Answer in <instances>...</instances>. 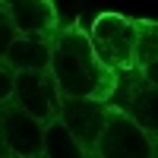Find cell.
Returning <instances> with one entry per match:
<instances>
[{"label":"cell","mask_w":158,"mask_h":158,"mask_svg":"<svg viewBox=\"0 0 158 158\" xmlns=\"http://www.w3.org/2000/svg\"><path fill=\"white\" fill-rule=\"evenodd\" d=\"M19 35H57L60 16L51 0H3Z\"/></svg>","instance_id":"9"},{"label":"cell","mask_w":158,"mask_h":158,"mask_svg":"<svg viewBox=\"0 0 158 158\" xmlns=\"http://www.w3.org/2000/svg\"><path fill=\"white\" fill-rule=\"evenodd\" d=\"M51 60H54V35H19L10 51L0 54V63L13 67L16 73L51 70Z\"/></svg>","instance_id":"8"},{"label":"cell","mask_w":158,"mask_h":158,"mask_svg":"<svg viewBox=\"0 0 158 158\" xmlns=\"http://www.w3.org/2000/svg\"><path fill=\"white\" fill-rule=\"evenodd\" d=\"M48 158H92V155L70 136V130L57 117L54 123H48Z\"/></svg>","instance_id":"11"},{"label":"cell","mask_w":158,"mask_h":158,"mask_svg":"<svg viewBox=\"0 0 158 158\" xmlns=\"http://www.w3.org/2000/svg\"><path fill=\"white\" fill-rule=\"evenodd\" d=\"M10 101L48 127V123H54L57 117H60V101H63V95H60V89H57L54 73H51V70H41V73H16Z\"/></svg>","instance_id":"6"},{"label":"cell","mask_w":158,"mask_h":158,"mask_svg":"<svg viewBox=\"0 0 158 158\" xmlns=\"http://www.w3.org/2000/svg\"><path fill=\"white\" fill-rule=\"evenodd\" d=\"M13 82H16V70L6 67V63H0V104L10 101V95H13Z\"/></svg>","instance_id":"13"},{"label":"cell","mask_w":158,"mask_h":158,"mask_svg":"<svg viewBox=\"0 0 158 158\" xmlns=\"http://www.w3.org/2000/svg\"><path fill=\"white\" fill-rule=\"evenodd\" d=\"M155 155H158V139L149 136L127 114L111 108L108 127H104L92 158H155Z\"/></svg>","instance_id":"5"},{"label":"cell","mask_w":158,"mask_h":158,"mask_svg":"<svg viewBox=\"0 0 158 158\" xmlns=\"http://www.w3.org/2000/svg\"><path fill=\"white\" fill-rule=\"evenodd\" d=\"M0 149L16 158H48V127L13 101L0 104Z\"/></svg>","instance_id":"4"},{"label":"cell","mask_w":158,"mask_h":158,"mask_svg":"<svg viewBox=\"0 0 158 158\" xmlns=\"http://www.w3.org/2000/svg\"><path fill=\"white\" fill-rule=\"evenodd\" d=\"M111 104L95 98H63L60 101V123L70 130V136L82 146L89 155H95L98 139L108 127Z\"/></svg>","instance_id":"7"},{"label":"cell","mask_w":158,"mask_h":158,"mask_svg":"<svg viewBox=\"0 0 158 158\" xmlns=\"http://www.w3.org/2000/svg\"><path fill=\"white\" fill-rule=\"evenodd\" d=\"M16 38H19V32H16V25L10 19V10H6V3H0V54L10 51V44Z\"/></svg>","instance_id":"12"},{"label":"cell","mask_w":158,"mask_h":158,"mask_svg":"<svg viewBox=\"0 0 158 158\" xmlns=\"http://www.w3.org/2000/svg\"><path fill=\"white\" fill-rule=\"evenodd\" d=\"M51 73H54L63 98L111 101L114 89H117V73L98 57V51L89 38V25L82 19L60 25V32L54 35Z\"/></svg>","instance_id":"1"},{"label":"cell","mask_w":158,"mask_h":158,"mask_svg":"<svg viewBox=\"0 0 158 158\" xmlns=\"http://www.w3.org/2000/svg\"><path fill=\"white\" fill-rule=\"evenodd\" d=\"M155 158H158V155H155Z\"/></svg>","instance_id":"14"},{"label":"cell","mask_w":158,"mask_h":158,"mask_svg":"<svg viewBox=\"0 0 158 158\" xmlns=\"http://www.w3.org/2000/svg\"><path fill=\"white\" fill-rule=\"evenodd\" d=\"M89 38L95 44L98 57L114 73L136 70L139 51V19H130L123 13H98L89 22Z\"/></svg>","instance_id":"2"},{"label":"cell","mask_w":158,"mask_h":158,"mask_svg":"<svg viewBox=\"0 0 158 158\" xmlns=\"http://www.w3.org/2000/svg\"><path fill=\"white\" fill-rule=\"evenodd\" d=\"M136 70L158 85V22L139 19V51H136Z\"/></svg>","instance_id":"10"},{"label":"cell","mask_w":158,"mask_h":158,"mask_svg":"<svg viewBox=\"0 0 158 158\" xmlns=\"http://www.w3.org/2000/svg\"><path fill=\"white\" fill-rule=\"evenodd\" d=\"M111 108L136 120L149 136L158 139V85H152L139 70L117 73V89L111 95Z\"/></svg>","instance_id":"3"}]
</instances>
